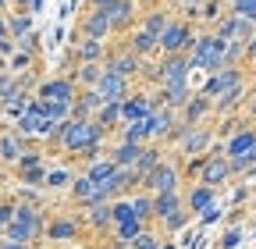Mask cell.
<instances>
[{
  "label": "cell",
  "mask_w": 256,
  "mask_h": 249,
  "mask_svg": "<svg viewBox=\"0 0 256 249\" xmlns=\"http://www.w3.org/2000/svg\"><path fill=\"white\" fill-rule=\"evenodd\" d=\"M4 232H8V228H4V224H0V238H4Z\"/></svg>",
  "instance_id": "cell-52"
},
{
  "label": "cell",
  "mask_w": 256,
  "mask_h": 249,
  "mask_svg": "<svg viewBox=\"0 0 256 249\" xmlns=\"http://www.w3.org/2000/svg\"><path fill=\"white\" fill-rule=\"evenodd\" d=\"M174 4H178V8H200L203 0H174Z\"/></svg>",
  "instance_id": "cell-46"
},
{
  "label": "cell",
  "mask_w": 256,
  "mask_h": 249,
  "mask_svg": "<svg viewBox=\"0 0 256 249\" xmlns=\"http://www.w3.org/2000/svg\"><path fill=\"white\" fill-rule=\"evenodd\" d=\"M142 4H146V8H156V4H160V0H139V8H142Z\"/></svg>",
  "instance_id": "cell-50"
},
{
  "label": "cell",
  "mask_w": 256,
  "mask_h": 249,
  "mask_svg": "<svg viewBox=\"0 0 256 249\" xmlns=\"http://www.w3.org/2000/svg\"><path fill=\"white\" fill-rule=\"evenodd\" d=\"M228 11H232V14H238V18L256 22V0H232V4H228Z\"/></svg>",
  "instance_id": "cell-38"
},
{
  "label": "cell",
  "mask_w": 256,
  "mask_h": 249,
  "mask_svg": "<svg viewBox=\"0 0 256 249\" xmlns=\"http://www.w3.org/2000/svg\"><path fill=\"white\" fill-rule=\"evenodd\" d=\"M100 107H104V96L96 89H78V96L72 104V118H96Z\"/></svg>",
  "instance_id": "cell-25"
},
{
  "label": "cell",
  "mask_w": 256,
  "mask_h": 249,
  "mask_svg": "<svg viewBox=\"0 0 256 249\" xmlns=\"http://www.w3.org/2000/svg\"><path fill=\"white\" fill-rule=\"evenodd\" d=\"M220 4H232V0H220Z\"/></svg>",
  "instance_id": "cell-53"
},
{
  "label": "cell",
  "mask_w": 256,
  "mask_h": 249,
  "mask_svg": "<svg viewBox=\"0 0 256 249\" xmlns=\"http://www.w3.org/2000/svg\"><path fill=\"white\" fill-rule=\"evenodd\" d=\"M174 124H178V110H171V107H153V114L146 118L150 142L168 146V142H171V132H174Z\"/></svg>",
  "instance_id": "cell-14"
},
{
  "label": "cell",
  "mask_w": 256,
  "mask_h": 249,
  "mask_svg": "<svg viewBox=\"0 0 256 249\" xmlns=\"http://www.w3.org/2000/svg\"><path fill=\"white\" fill-rule=\"evenodd\" d=\"M68 200L78 206V210H86V206H96V203H104L100 200V185H96L89 174H75V182H72V189H68Z\"/></svg>",
  "instance_id": "cell-19"
},
{
  "label": "cell",
  "mask_w": 256,
  "mask_h": 249,
  "mask_svg": "<svg viewBox=\"0 0 256 249\" xmlns=\"http://www.w3.org/2000/svg\"><path fill=\"white\" fill-rule=\"evenodd\" d=\"M142 150H146V146H136V142H121V139H114V142L107 146V157H110L118 168H136V160L142 157Z\"/></svg>",
  "instance_id": "cell-24"
},
{
  "label": "cell",
  "mask_w": 256,
  "mask_h": 249,
  "mask_svg": "<svg viewBox=\"0 0 256 249\" xmlns=\"http://www.w3.org/2000/svg\"><path fill=\"white\" fill-rule=\"evenodd\" d=\"M68 75H72V82L78 89H96V82H100V75H104V64H75Z\"/></svg>",
  "instance_id": "cell-30"
},
{
  "label": "cell",
  "mask_w": 256,
  "mask_h": 249,
  "mask_svg": "<svg viewBox=\"0 0 256 249\" xmlns=\"http://www.w3.org/2000/svg\"><path fill=\"white\" fill-rule=\"evenodd\" d=\"M89 8H107V4H114V0H86Z\"/></svg>",
  "instance_id": "cell-47"
},
{
  "label": "cell",
  "mask_w": 256,
  "mask_h": 249,
  "mask_svg": "<svg viewBox=\"0 0 256 249\" xmlns=\"http://www.w3.org/2000/svg\"><path fill=\"white\" fill-rule=\"evenodd\" d=\"M96 121H100V128L114 139V132L124 124V121H121V104H104L100 110H96Z\"/></svg>",
  "instance_id": "cell-33"
},
{
  "label": "cell",
  "mask_w": 256,
  "mask_h": 249,
  "mask_svg": "<svg viewBox=\"0 0 256 249\" xmlns=\"http://www.w3.org/2000/svg\"><path fill=\"white\" fill-rule=\"evenodd\" d=\"M242 182H249V185H256V164H252V168H249V171L242 174Z\"/></svg>",
  "instance_id": "cell-45"
},
{
  "label": "cell",
  "mask_w": 256,
  "mask_h": 249,
  "mask_svg": "<svg viewBox=\"0 0 256 249\" xmlns=\"http://www.w3.org/2000/svg\"><path fill=\"white\" fill-rule=\"evenodd\" d=\"M224 157H228L235 178H242L256 164V124L252 121H246L242 128H235L228 139H224Z\"/></svg>",
  "instance_id": "cell-2"
},
{
  "label": "cell",
  "mask_w": 256,
  "mask_h": 249,
  "mask_svg": "<svg viewBox=\"0 0 256 249\" xmlns=\"http://www.w3.org/2000/svg\"><path fill=\"white\" fill-rule=\"evenodd\" d=\"M182 157L174 153V157H164L150 174H146V182H142V189L146 192H153V196H160V192H178L182 189Z\"/></svg>",
  "instance_id": "cell-3"
},
{
  "label": "cell",
  "mask_w": 256,
  "mask_h": 249,
  "mask_svg": "<svg viewBox=\"0 0 256 249\" xmlns=\"http://www.w3.org/2000/svg\"><path fill=\"white\" fill-rule=\"evenodd\" d=\"M242 118H249V121H256V86L246 92V100H242Z\"/></svg>",
  "instance_id": "cell-41"
},
{
  "label": "cell",
  "mask_w": 256,
  "mask_h": 249,
  "mask_svg": "<svg viewBox=\"0 0 256 249\" xmlns=\"http://www.w3.org/2000/svg\"><path fill=\"white\" fill-rule=\"evenodd\" d=\"M104 68H107V72H114V75H121V78H128V82H139V78H142V68H146V60H142L139 54H132V50L121 43V46L107 50Z\"/></svg>",
  "instance_id": "cell-7"
},
{
  "label": "cell",
  "mask_w": 256,
  "mask_h": 249,
  "mask_svg": "<svg viewBox=\"0 0 256 249\" xmlns=\"http://www.w3.org/2000/svg\"><path fill=\"white\" fill-rule=\"evenodd\" d=\"M14 214H18V200L14 196H0V224H11L14 221Z\"/></svg>",
  "instance_id": "cell-39"
},
{
  "label": "cell",
  "mask_w": 256,
  "mask_h": 249,
  "mask_svg": "<svg viewBox=\"0 0 256 249\" xmlns=\"http://www.w3.org/2000/svg\"><path fill=\"white\" fill-rule=\"evenodd\" d=\"M171 18H174V11H168V8H160V4H156V8H150V11L139 18V25H142V28H150L153 36H160V32L168 28V22H171Z\"/></svg>",
  "instance_id": "cell-31"
},
{
  "label": "cell",
  "mask_w": 256,
  "mask_h": 249,
  "mask_svg": "<svg viewBox=\"0 0 256 249\" xmlns=\"http://www.w3.org/2000/svg\"><path fill=\"white\" fill-rule=\"evenodd\" d=\"M32 249H50V246H46V242H40V246H32Z\"/></svg>",
  "instance_id": "cell-51"
},
{
  "label": "cell",
  "mask_w": 256,
  "mask_h": 249,
  "mask_svg": "<svg viewBox=\"0 0 256 249\" xmlns=\"http://www.w3.org/2000/svg\"><path fill=\"white\" fill-rule=\"evenodd\" d=\"M220 214H224V210H220V203H214L210 210H203V214H200V221H203V224H214V221H217Z\"/></svg>",
  "instance_id": "cell-42"
},
{
  "label": "cell",
  "mask_w": 256,
  "mask_h": 249,
  "mask_svg": "<svg viewBox=\"0 0 256 249\" xmlns=\"http://www.w3.org/2000/svg\"><path fill=\"white\" fill-rule=\"evenodd\" d=\"M196 32H200V28L192 25V22H185L182 14H174L168 22V28L160 32V57H168V54H188Z\"/></svg>",
  "instance_id": "cell-5"
},
{
  "label": "cell",
  "mask_w": 256,
  "mask_h": 249,
  "mask_svg": "<svg viewBox=\"0 0 256 249\" xmlns=\"http://www.w3.org/2000/svg\"><path fill=\"white\" fill-rule=\"evenodd\" d=\"M32 96H40V100H46V104H64V107H72L75 96H78V86L72 82V75H54V78H43Z\"/></svg>",
  "instance_id": "cell-8"
},
{
  "label": "cell",
  "mask_w": 256,
  "mask_h": 249,
  "mask_svg": "<svg viewBox=\"0 0 256 249\" xmlns=\"http://www.w3.org/2000/svg\"><path fill=\"white\" fill-rule=\"evenodd\" d=\"M185 206V196H182V189L178 192H160V196H153V224H164L171 214H178Z\"/></svg>",
  "instance_id": "cell-23"
},
{
  "label": "cell",
  "mask_w": 256,
  "mask_h": 249,
  "mask_svg": "<svg viewBox=\"0 0 256 249\" xmlns=\"http://www.w3.org/2000/svg\"><path fill=\"white\" fill-rule=\"evenodd\" d=\"M78 171H82V174H89V178H92L96 185H104V182H110V178L118 174V164H114V160L107 157V153H104V157H96V160L82 164Z\"/></svg>",
  "instance_id": "cell-26"
},
{
  "label": "cell",
  "mask_w": 256,
  "mask_h": 249,
  "mask_svg": "<svg viewBox=\"0 0 256 249\" xmlns=\"http://www.w3.org/2000/svg\"><path fill=\"white\" fill-rule=\"evenodd\" d=\"M246 82V68H220V72H214V75H206V82H203V96H210V100H217V96H224L228 89H235V86H242Z\"/></svg>",
  "instance_id": "cell-13"
},
{
  "label": "cell",
  "mask_w": 256,
  "mask_h": 249,
  "mask_svg": "<svg viewBox=\"0 0 256 249\" xmlns=\"http://www.w3.org/2000/svg\"><path fill=\"white\" fill-rule=\"evenodd\" d=\"M78 217H82V228H89V232H96V235H110V228H114V210H110V203L86 206V210H78Z\"/></svg>",
  "instance_id": "cell-21"
},
{
  "label": "cell",
  "mask_w": 256,
  "mask_h": 249,
  "mask_svg": "<svg viewBox=\"0 0 256 249\" xmlns=\"http://www.w3.org/2000/svg\"><path fill=\"white\" fill-rule=\"evenodd\" d=\"M224 54H228V40H220L214 28H200L196 40H192V50H188V64H192V72L214 75L220 68H228Z\"/></svg>",
  "instance_id": "cell-1"
},
{
  "label": "cell",
  "mask_w": 256,
  "mask_h": 249,
  "mask_svg": "<svg viewBox=\"0 0 256 249\" xmlns=\"http://www.w3.org/2000/svg\"><path fill=\"white\" fill-rule=\"evenodd\" d=\"M128 200H132V214L139 217V221H142V224H153V192H146V189H136V192L128 196Z\"/></svg>",
  "instance_id": "cell-34"
},
{
  "label": "cell",
  "mask_w": 256,
  "mask_h": 249,
  "mask_svg": "<svg viewBox=\"0 0 256 249\" xmlns=\"http://www.w3.org/2000/svg\"><path fill=\"white\" fill-rule=\"evenodd\" d=\"M78 235H82V217L78 214L60 210V214H50L46 217V232H43V242L46 246H68Z\"/></svg>",
  "instance_id": "cell-6"
},
{
  "label": "cell",
  "mask_w": 256,
  "mask_h": 249,
  "mask_svg": "<svg viewBox=\"0 0 256 249\" xmlns=\"http://www.w3.org/2000/svg\"><path fill=\"white\" fill-rule=\"evenodd\" d=\"M114 139L136 142V146H150V128H146V121H128V124H121V128L114 132Z\"/></svg>",
  "instance_id": "cell-29"
},
{
  "label": "cell",
  "mask_w": 256,
  "mask_h": 249,
  "mask_svg": "<svg viewBox=\"0 0 256 249\" xmlns=\"http://www.w3.org/2000/svg\"><path fill=\"white\" fill-rule=\"evenodd\" d=\"M182 196H185V210H188L192 217H200L203 210H210V206L220 200V192H217V189H210V185H203V182H192Z\"/></svg>",
  "instance_id": "cell-18"
},
{
  "label": "cell",
  "mask_w": 256,
  "mask_h": 249,
  "mask_svg": "<svg viewBox=\"0 0 256 249\" xmlns=\"http://www.w3.org/2000/svg\"><path fill=\"white\" fill-rule=\"evenodd\" d=\"M164 157H168V153H164V146H160V142H150V146L142 150V157L136 160V168H132V171L139 174V182H146V174H150V171H153L160 160H164Z\"/></svg>",
  "instance_id": "cell-28"
},
{
  "label": "cell",
  "mask_w": 256,
  "mask_h": 249,
  "mask_svg": "<svg viewBox=\"0 0 256 249\" xmlns=\"http://www.w3.org/2000/svg\"><path fill=\"white\" fill-rule=\"evenodd\" d=\"M160 246H164V232L150 224V228H146V232H142L132 246H128V249H160Z\"/></svg>",
  "instance_id": "cell-36"
},
{
  "label": "cell",
  "mask_w": 256,
  "mask_h": 249,
  "mask_svg": "<svg viewBox=\"0 0 256 249\" xmlns=\"http://www.w3.org/2000/svg\"><path fill=\"white\" fill-rule=\"evenodd\" d=\"M28 32H36V28H32V14H28V11H8V36L18 43V40H25Z\"/></svg>",
  "instance_id": "cell-32"
},
{
  "label": "cell",
  "mask_w": 256,
  "mask_h": 249,
  "mask_svg": "<svg viewBox=\"0 0 256 249\" xmlns=\"http://www.w3.org/2000/svg\"><path fill=\"white\" fill-rule=\"evenodd\" d=\"M104 11L110 18V32L114 36H128L139 25V18H142L139 14V0H114V4H107Z\"/></svg>",
  "instance_id": "cell-9"
},
{
  "label": "cell",
  "mask_w": 256,
  "mask_h": 249,
  "mask_svg": "<svg viewBox=\"0 0 256 249\" xmlns=\"http://www.w3.org/2000/svg\"><path fill=\"white\" fill-rule=\"evenodd\" d=\"M242 235H246V228L242 224H235V228H228L220 235V242H217V249H235L238 242H242Z\"/></svg>",
  "instance_id": "cell-40"
},
{
  "label": "cell",
  "mask_w": 256,
  "mask_h": 249,
  "mask_svg": "<svg viewBox=\"0 0 256 249\" xmlns=\"http://www.w3.org/2000/svg\"><path fill=\"white\" fill-rule=\"evenodd\" d=\"M11 11V0H0V14H8Z\"/></svg>",
  "instance_id": "cell-49"
},
{
  "label": "cell",
  "mask_w": 256,
  "mask_h": 249,
  "mask_svg": "<svg viewBox=\"0 0 256 249\" xmlns=\"http://www.w3.org/2000/svg\"><path fill=\"white\" fill-rule=\"evenodd\" d=\"M153 107H156V100H153V92H146V89H132V96L128 100H121V121L128 124V121H146L150 114H153Z\"/></svg>",
  "instance_id": "cell-17"
},
{
  "label": "cell",
  "mask_w": 256,
  "mask_h": 249,
  "mask_svg": "<svg viewBox=\"0 0 256 249\" xmlns=\"http://www.w3.org/2000/svg\"><path fill=\"white\" fill-rule=\"evenodd\" d=\"M249 64H256V36L246 43V68H249Z\"/></svg>",
  "instance_id": "cell-43"
},
{
  "label": "cell",
  "mask_w": 256,
  "mask_h": 249,
  "mask_svg": "<svg viewBox=\"0 0 256 249\" xmlns=\"http://www.w3.org/2000/svg\"><path fill=\"white\" fill-rule=\"evenodd\" d=\"M232 164H228V157H224V142H214L210 146V153H206V160H203V168H200V174H196V182H203V185H210V189H224V185H232Z\"/></svg>",
  "instance_id": "cell-4"
},
{
  "label": "cell",
  "mask_w": 256,
  "mask_h": 249,
  "mask_svg": "<svg viewBox=\"0 0 256 249\" xmlns=\"http://www.w3.org/2000/svg\"><path fill=\"white\" fill-rule=\"evenodd\" d=\"M25 150H28V139L18 136L11 124H4V128H0V164H4L8 171H14V164L22 160Z\"/></svg>",
  "instance_id": "cell-15"
},
{
  "label": "cell",
  "mask_w": 256,
  "mask_h": 249,
  "mask_svg": "<svg viewBox=\"0 0 256 249\" xmlns=\"http://www.w3.org/2000/svg\"><path fill=\"white\" fill-rule=\"evenodd\" d=\"M107 43H100V40H86V36H78L75 32V40H72V54H68V64L75 68V64H104L107 60Z\"/></svg>",
  "instance_id": "cell-10"
},
{
  "label": "cell",
  "mask_w": 256,
  "mask_h": 249,
  "mask_svg": "<svg viewBox=\"0 0 256 249\" xmlns=\"http://www.w3.org/2000/svg\"><path fill=\"white\" fill-rule=\"evenodd\" d=\"M0 249H32V246H25V242H11V238H0Z\"/></svg>",
  "instance_id": "cell-44"
},
{
  "label": "cell",
  "mask_w": 256,
  "mask_h": 249,
  "mask_svg": "<svg viewBox=\"0 0 256 249\" xmlns=\"http://www.w3.org/2000/svg\"><path fill=\"white\" fill-rule=\"evenodd\" d=\"M4 182H8V168L0 164V189H4Z\"/></svg>",
  "instance_id": "cell-48"
},
{
  "label": "cell",
  "mask_w": 256,
  "mask_h": 249,
  "mask_svg": "<svg viewBox=\"0 0 256 249\" xmlns=\"http://www.w3.org/2000/svg\"><path fill=\"white\" fill-rule=\"evenodd\" d=\"M210 118H214V100H210V96H203L200 89L192 92L188 104L178 110V121H185V124H206Z\"/></svg>",
  "instance_id": "cell-20"
},
{
  "label": "cell",
  "mask_w": 256,
  "mask_h": 249,
  "mask_svg": "<svg viewBox=\"0 0 256 249\" xmlns=\"http://www.w3.org/2000/svg\"><path fill=\"white\" fill-rule=\"evenodd\" d=\"M36 54H28V50H22V46H14V54L8 57V60H0V68L4 72H11V75H28L32 68H36Z\"/></svg>",
  "instance_id": "cell-27"
},
{
  "label": "cell",
  "mask_w": 256,
  "mask_h": 249,
  "mask_svg": "<svg viewBox=\"0 0 256 249\" xmlns=\"http://www.w3.org/2000/svg\"><path fill=\"white\" fill-rule=\"evenodd\" d=\"M214 32L220 36V40H228V43H249L252 36H256V22H249V18H238V14H224L217 25H214Z\"/></svg>",
  "instance_id": "cell-12"
},
{
  "label": "cell",
  "mask_w": 256,
  "mask_h": 249,
  "mask_svg": "<svg viewBox=\"0 0 256 249\" xmlns=\"http://www.w3.org/2000/svg\"><path fill=\"white\" fill-rule=\"evenodd\" d=\"M78 36H86V40H100V43H110V18H107V11L104 8H86V14L78 18V28H75Z\"/></svg>",
  "instance_id": "cell-11"
},
{
  "label": "cell",
  "mask_w": 256,
  "mask_h": 249,
  "mask_svg": "<svg viewBox=\"0 0 256 249\" xmlns=\"http://www.w3.org/2000/svg\"><path fill=\"white\" fill-rule=\"evenodd\" d=\"M78 168L68 160V164H57V168H46V182H43V192H68L72 182H75Z\"/></svg>",
  "instance_id": "cell-22"
},
{
  "label": "cell",
  "mask_w": 256,
  "mask_h": 249,
  "mask_svg": "<svg viewBox=\"0 0 256 249\" xmlns=\"http://www.w3.org/2000/svg\"><path fill=\"white\" fill-rule=\"evenodd\" d=\"M188 221H192V214H188V210L182 206L178 214H171V217H168V221H164V224H153V228H160V232H164V235H174V232H182V228H185Z\"/></svg>",
  "instance_id": "cell-37"
},
{
  "label": "cell",
  "mask_w": 256,
  "mask_h": 249,
  "mask_svg": "<svg viewBox=\"0 0 256 249\" xmlns=\"http://www.w3.org/2000/svg\"><path fill=\"white\" fill-rule=\"evenodd\" d=\"M28 104H32V92H18V96H11V100H4V104H0V114H4V118H11V124L28 110Z\"/></svg>",
  "instance_id": "cell-35"
},
{
  "label": "cell",
  "mask_w": 256,
  "mask_h": 249,
  "mask_svg": "<svg viewBox=\"0 0 256 249\" xmlns=\"http://www.w3.org/2000/svg\"><path fill=\"white\" fill-rule=\"evenodd\" d=\"M132 86H136V82H128V78H121V75H114V72L104 68L100 82H96V92L104 96V104H121V100L132 96Z\"/></svg>",
  "instance_id": "cell-16"
}]
</instances>
